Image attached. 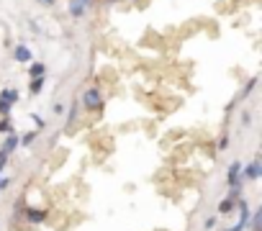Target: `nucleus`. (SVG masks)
<instances>
[{"instance_id":"nucleus-17","label":"nucleus","mask_w":262,"mask_h":231,"mask_svg":"<svg viewBox=\"0 0 262 231\" xmlns=\"http://www.w3.org/2000/svg\"><path fill=\"white\" fill-rule=\"evenodd\" d=\"M36 136H39V131H31V134H26V136L21 139V144H24V147H31V144L36 142Z\"/></svg>"},{"instance_id":"nucleus-18","label":"nucleus","mask_w":262,"mask_h":231,"mask_svg":"<svg viewBox=\"0 0 262 231\" xmlns=\"http://www.w3.org/2000/svg\"><path fill=\"white\" fill-rule=\"evenodd\" d=\"M31 119H34V124H36V129H44V121L39 119V115H36V113H31Z\"/></svg>"},{"instance_id":"nucleus-4","label":"nucleus","mask_w":262,"mask_h":231,"mask_svg":"<svg viewBox=\"0 0 262 231\" xmlns=\"http://www.w3.org/2000/svg\"><path fill=\"white\" fill-rule=\"evenodd\" d=\"M21 208H24V218L29 223H44L49 218L47 208H36V205H21Z\"/></svg>"},{"instance_id":"nucleus-10","label":"nucleus","mask_w":262,"mask_h":231,"mask_svg":"<svg viewBox=\"0 0 262 231\" xmlns=\"http://www.w3.org/2000/svg\"><path fill=\"white\" fill-rule=\"evenodd\" d=\"M234 208H236V200L226 195V198H224V200L219 203V216H229V213H231Z\"/></svg>"},{"instance_id":"nucleus-13","label":"nucleus","mask_w":262,"mask_h":231,"mask_svg":"<svg viewBox=\"0 0 262 231\" xmlns=\"http://www.w3.org/2000/svg\"><path fill=\"white\" fill-rule=\"evenodd\" d=\"M77 113H80V103H77V100H72L70 113H67V129H72V124L77 121Z\"/></svg>"},{"instance_id":"nucleus-6","label":"nucleus","mask_w":262,"mask_h":231,"mask_svg":"<svg viewBox=\"0 0 262 231\" xmlns=\"http://www.w3.org/2000/svg\"><path fill=\"white\" fill-rule=\"evenodd\" d=\"M18 147H21V136L16 131H11V134H6V142H3V147H0V152H3L6 157H11Z\"/></svg>"},{"instance_id":"nucleus-2","label":"nucleus","mask_w":262,"mask_h":231,"mask_svg":"<svg viewBox=\"0 0 262 231\" xmlns=\"http://www.w3.org/2000/svg\"><path fill=\"white\" fill-rule=\"evenodd\" d=\"M18 103V90L6 87L0 90V115H11V108Z\"/></svg>"},{"instance_id":"nucleus-16","label":"nucleus","mask_w":262,"mask_h":231,"mask_svg":"<svg viewBox=\"0 0 262 231\" xmlns=\"http://www.w3.org/2000/svg\"><path fill=\"white\" fill-rule=\"evenodd\" d=\"M11 131H13V124H11L8 115H3V121H0V134H11Z\"/></svg>"},{"instance_id":"nucleus-7","label":"nucleus","mask_w":262,"mask_h":231,"mask_svg":"<svg viewBox=\"0 0 262 231\" xmlns=\"http://www.w3.org/2000/svg\"><path fill=\"white\" fill-rule=\"evenodd\" d=\"M259 175H262V162H259V157L252 159V162L242 170V180H259Z\"/></svg>"},{"instance_id":"nucleus-9","label":"nucleus","mask_w":262,"mask_h":231,"mask_svg":"<svg viewBox=\"0 0 262 231\" xmlns=\"http://www.w3.org/2000/svg\"><path fill=\"white\" fill-rule=\"evenodd\" d=\"M85 11H88V6L82 3V0H70V16H72V18L85 16Z\"/></svg>"},{"instance_id":"nucleus-1","label":"nucleus","mask_w":262,"mask_h":231,"mask_svg":"<svg viewBox=\"0 0 262 231\" xmlns=\"http://www.w3.org/2000/svg\"><path fill=\"white\" fill-rule=\"evenodd\" d=\"M82 105H85L90 113H98V110L103 108V93H100V87H88V90L82 93Z\"/></svg>"},{"instance_id":"nucleus-23","label":"nucleus","mask_w":262,"mask_h":231,"mask_svg":"<svg viewBox=\"0 0 262 231\" xmlns=\"http://www.w3.org/2000/svg\"><path fill=\"white\" fill-rule=\"evenodd\" d=\"M226 144H229V136H221V142H219V147H221V149H226Z\"/></svg>"},{"instance_id":"nucleus-20","label":"nucleus","mask_w":262,"mask_h":231,"mask_svg":"<svg viewBox=\"0 0 262 231\" xmlns=\"http://www.w3.org/2000/svg\"><path fill=\"white\" fill-rule=\"evenodd\" d=\"M36 3H41V6H47V8H52V6L57 3V0H36Z\"/></svg>"},{"instance_id":"nucleus-22","label":"nucleus","mask_w":262,"mask_h":231,"mask_svg":"<svg viewBox=\"0 0 262 231\" xmlns=\"http://www.w3.org/2000/svg\"><path fill=\"white\" fill-rule=\"evenodd\" d=\"M8 182H11L8 177H0V190H6V188H8Z\"/></svg>"},{"instance_id":"nucleus-25","label":"nucleus","mask_w":262,"mask_h":231,"mask_svg":"<svg viewBox=\"0 0 262 231\" xmlns=\"http://www.w3.org/2000/svg\"><path fill=\"white\" fill-rule=\"evenodd\" d=\"M105 3H116V0H105Z\"/></svg>"},{"instance_id":"nucleus-3","label":"nucleus","mask_w":262,"mask_h":231,"mask_svg":"<svg viewBox=\"0 0 262 231\" xmlns=\"http://www.w3.org/2000/svg\"><path fill=\"white\" fill-rule=\"evenodd\" d=\"M236 211H239V221H236L231 228H226V231H244V228H247V223H249V216H252V211H249V203H247L244 198H239V200H236Z\"/></svg>"},{"instance_id":"nucleus-12","label":"nucleus","mask_w":262,"mask_h":231,"mask_svg":"<svg viewBox=\"0 0 262 231\" xmlns=\"http://www.w3.org/2000/svg\"><path fill=\"white\" fill-rule=\"evenodd\" d=\"M247 226H252V231H262V208H257L252 216H249V223Z\"/></svg>"},{"instance_id":"nucleus-19","label":"nucleus","mask_w":262,"mask_h":231,"mask_svg":"<svg viewBox=\"0 0 262 231\" xmlns=\"http://www.w3.org/2000/svg\"><path fill=\"white\" fill-rule=\"evenodd\" d=\"M54 113L62 115V113H64V105H62V103H54Z\"/></svg>"},{"instance_id":"nucleus-24","label":"nucleus","mask_w":262,"mask_h":231,"mask_svg":"<svg viewBox=\"0 0 262 231\" xmlns=\"http://www.w3.org/2000/svg\"><path fill=\"white\" fill-rule=\"evenodd\" d=\"M82 3H85V6H90V3H95V0H82Z\"/></svg>"},{"instance_id":"nucleus-8","label":"nucleus","mask_w":262,"mask_h":231,"mask_svg":"<svg viewBox=\"0 0 262 231\" xmlns=\"http://www.w3.org/2000/svg\"><path fill=\"white\" fill-rule=\"evenodd\" d=\"M13 59H16V62H21V64L31 62V49H29V47H24V44H21V47H16V49H13Z\"/></svg>"},{"instance_id":"nucleus-14","label":"nucleus","mask_w":262,"mask_h":231,"mask_svg":"<svg viewBox=\"0 0 262 231\" xmlns=\"http://www.w3.org/2000/svg\"><path fill=\"white\" fill-rule=\"evenodd\" d=\"M41 87H44V77H36V80H31V82H29L31 95H39V93H41Z\"/></svg>"},{"instance_id":"nucleus-21","label":"nucleus","mask_w":262,"mask_h":231,"mask_svg":"<svg viewBox=\"0 0 262 231\" xmlns=\"http://www.w3.org/2000/svg\"><path fill=\"white\" fill-rule=\"evenodd\" d=\"M213 226H216V216H211V218L206 221V228H213Z\"/></svg>"},{"instance_id":"nucleus-15","label":"nucleus","mask_w":262,"mask_h":231,"mask_svg":"<svg viewBox=\"0 0 262 231\" xmlns=\"http://www.w3.org/2000/svg\"><path fill=\"white\" fill-rule=\"evenodd\" d=\"M254 85H257V77H252V80L244 85V90H242V95H239V98H242V100H244V98H249V95H252V90H254Z\"/></svg>"},{"instance_id":"nucleus-11","label":"nucleus","mask_w":262,"mask_h":231,"mask_svg":"<svg viewBox=\"0 0 262 231\" xmlns=\"http://www.w3.org/2000/svg\"><path fill=\"white\" fill-rule=\"evenodd\" d=\"M29 75H31V80H36V77H44V75H47V64H44V62H31V67H29Z\"/></svg>"},{"instance_id":"nucleus-5","label":"nucleus","mask_w":262,"mask_h":231,"mask_svg":"<svg viewBox=\"0 0 262 231\" xmlns=\"http://www.w3.org/2000/svg\"><path fill=\"white\" fill-rule=\"evenodd\" d=\"M226 182H229V188H239V185L244 182V180H242V162H231V165H229Z\"/></svg>"}]
</instances>
